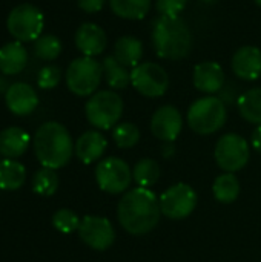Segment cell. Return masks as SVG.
<instances>
[{"instance_id":"cell-12","label":"cell","mask_w":261,"mask_h":262,"mask_svg":"<svg viewBox=\"0 0 261 262\" xmlns=\"http://www.w3.org/2000/svg\"><path fill=\"white\" fill-rule=\"evenodd\" d=\"M77 232L80 239L88 247L98 252L109 249L115 239V232L111 221L103 216H92V215L85 216L80 221Z\"/></svg>"},{"instance_id":"cell-28","label":"cell","mask_w":261,"mask_h":262,"mask_svg":"<svg viewBox=\"0 0 261 262\" xmlns=\"http://www.w3.org/2000/svg\"><path fill=\"white\" fill-rule=\"evenodd\" d=\"M58 189V177L54 169L42 167L32 180V190L42 196H51Z\"/></svg>"},{"instance_id":"cell-13","label":"cell","mask_w":261,"mask_h":262,"mask_svg":"<svg viewBox=\"0 0 261 262\" xmlns=\"http://www.w3.org/2000/svg\"><path fill=\"white\" fill-rule=\"evenodd\" d=\"M183 129V117L175 106L166 104L158 107L151 118V132L155 138L172 143Z\"/></svg>"},{"instance_id":"cell-33","label":"cell","mask_w":261,"mask_h":262,"mask_svg":"<svg viewBox=\"0 0 261 262\" xmlns=\"http://www.w3.org/2000/svg\"><path fill=\"white\" fill-rule=\"evenodd\" d=\"M188 0H155V8L160 15L165 17H177L186 8Z\"/></svg>"},{"instance_id":"cell-21","label":"cell","mask_w":261,"mask_h":262,"mask_svg":"<svg viewBox=\"0 0 261 262\" xmlns=\"http://www.w3.org/2000/svg\"><path fill=\"white\" fill-rule=\"evenodd\" d=\"M114 57L126 68L134 69L142 63L143 58V43L132 37V35H123L115 41L114 46Z\"/></svg>"},{"instance_id":"cell-31","label":"cell","mask_w":261,"mask_h":262,"mask_svg":"<svg viewBox=\"0 0 261 262\" xmlns=\"http://www.w3.org/2000/svg\"><path fill=\"white\" fill-rule=\"evenodd\" d=\"M80 221L82 220H78L75 212H72L69 209H60L52 216V226L62 233H72V232L78 230Z\"/></svg>"},{"instance_id":"cell-20","label":"cell","mask_w":261,"mask_h":262,"mask_svg":"<svg viewBox=\"0 0 261 262\" xmlns=\"http://www.w3.org/2000/svg\"><path fill=\"white\" fill-rule=\"evenodd\" d=\"M28 63V51L22 41H9L0 48V72L15 75L25 69Z\"/></svg>"},{"instance_id":"cell-17","label":"cell","mask_w":261,"mask_h":262,"mask_svg":"<svg viewBox=\"0 0 261 262\" xmlns=\"http://www.w3.org/2000/svg\"><path fill=\"white\" fill-rule=\"evenodd\" d=\"M194 86L208 95L217 94L225 88L223 68L215 61H203L194 68Z\"/></svg>"},{"instance_id":"cell-23","label":"cell","mask_w":261,"mask_h":262,"mask_svg":"<svg viewBox=\"0 0 261 262\" xmlns=\"http://www.w3.org/2000/svg\"><path fill=\"white\" fill-rule=\"evenodd\" d=\"M237 107L246 121L261 126V88L243 92L237 100Z\"/></svg>"},{"instance_id":"cell-8","label":"cell","mask_w":261,"mask_h":262,"mask_svg":"<svg viewBox=\"0 0 261 262\" xmlns=\"http://www.w3.org/2000/svg\"><path fill=\"white\" fill-rule=\"evenodd\" d=\"M132 180V170L122 158H105L95 167V181L98 187L106 193L118 195L128 192Z\"/></svg>"},{"instance_id":"cell-35","label":"cell","mask_w":261,"mask_h":262,"mask_svg":"<svg viewBox=\"0 0 261 262\" xmlns=\"http://www.w3.org/2000/svg\"><path fill=\"white\" fill-rule=\"evenodd\" d=\"M251 144H252V147H254L257 152H260L261 154V126H257V127L254 129V132H252V135H251Z\"/></svg>"},{"instance_id":"cell-15","label":"cell","mask_w":261,"mask_h":262,"mask_svg":"<svg viewBox=\"0 0 261 262\" xmlns=\"http://www.w3.org/2000/svg\"><path fill=\"white\" fill-rule=\"evenodd\" d=\"M77 49L85 57H97L100 55L108 45V37L103 28H100L95 23H82L74 37Z\"/></svg>"},{"instance_id":"cell-22","label":"cell","mask_w":261,"mask_h":262,"mask_svg":"<svg viewBox=\"0 0 261 262\" xmlns=\"http://www.w3.org/2000/svg\"><path fill=\"white\" fill-rule=\"evenodd\" d=\"M26 180V169L15 160L5 158L0 161V189L17 190Z\"/></svg>"},{"instance_id":"cell-9","label":"cell","mask_w":261,"mask_h":262,"mask_svg":"<svg viewBox=\"0 0 261 262\" xmlns=\"http://www.w3.org/2000/svg\"><path fill=\"white\" fill-rule=\"evenodd\" d=\"M131 84L143 97L158 98L169 88V75L158 63L145 61L131 69Z\"/></svg>"},{"instance_id":"cell-27","label":"cell","mask_w":261,"mask_h":262,"mask_svg":"<svg viewBox=\"0 0 261 262\" xmlns=\"http://www.w3.org/2000/svg\"><path fill=\"white\" fill-rule=\"evenodd\" d=\"M160 175H162L160 164L152 158L140 160L135 164L134 170H132V178L137 183V186L138 187H146V189L157 184L158 180H160Z\"/></svg>"},{"instance_id":"cell-6","label":"cell","mask_w":261,"mask_h":262,"mask_svg":"<svg viewBox=\"0 0 261 262\" xmlns=\"http://www.w3.org/2000/svg\"><path fill=\"white\" fill-rule=\"evenodd\" d=\"M102 77V64L95 58L83 55L69 63L66 69V86L78 97H91L100 86Z\"/></svg>"},{"instance_id":"cell-26","label":"cell","mask_w":261,"mask_h":262,"mask_svg":"<svg viewBox=\"0 0 261 262\" xmlns=\"http://www.w3.org/2000/svg\"><path fill=\"white\" fill-rule=\"evenodd\" d=\"M212 192L218 203L231 204L240 195V181L234 173H229V172L222 173L220 177L215 178L212 184Z\"/></svg>"},{"instance_id":"cell-19","label":"cell","mask_w":261,"mask_h":262,"mask_svg":"<svg viewBox=\"0 0 261 262\" xmlns=\"http://www.w3.org/2000/svg\"><path fill=\"white\" fill-rule=\"evenodd\" d=\"M31 138L26 130L11 126L0 132V154L5 158L15 160L22 157L29 147Z\"/></svg>"},{"instance_id":"cell-18","label":"cell","mask_w":261,"mask_h":262,"mask_svg":"<svg viewBox=\"0 0 261 262\" xmlns=\"http://www.w3.org/2000/svg\"><path fill=\"white\" fill-rule=\"evenodd\" d=\"M106 147L108 141L103 134H100L98 130H88L77 138L74 152L82 163L91 164L105 154Z\"/></svg>"},{"instance_id":"cell-16","label":"cell","mask_w":261,"mask_h":262,"mask_svg":"<svg viewBox=\"0 0 261 262\" xmlns=\"http://www.w3.org/2000/svg\"><path fill=\"white\" fill-rule=\"evenodd\" d=\"M234 74L245 81H255L261 77V51L257 46H242L232 57Z\"/></svg>"},{"instance_id":"cell-1","label":"cell","mask_w":261,"mask_h":262,"mask_svg":"<svg viewBox=\"0 0 261 262\" xmlns=\"http://www.w3.org/2000/svg\"><path fill=\"white\" fill-rule=\"evenodd\" d=\"M162 209L157 195L146 187H135L122 196L117 206L120 226L131 235L142 236L154 230L160 221Z\"/></svg>"},{"instance_id":"cell-30","label":"cell","mask_w":261,"mask_h":262,"mask_svg":"<svg viewBox=\"0 0 261 262\" xmlns=\"http://www.w3.org/2000/svg\"><path fill=\"white\" fill-rule=\"evenodd\" d=\"M112 138L117 147L120 149H131L140 140V130L134 123H120L112 130Z\"/></svg>"},{"instance_id":"cell-34","label":"cell","mask_w":261,"mask_h":262,"mask_svg":"<svg viewBox=\"0 0 261 262\" xmlns=\"http://www.w3.org/2000/svg\"><path fill=\"white\" fill-rule=\"evenodd\" d=\"M106 0H77V5L82 11L88 14H95L103 9Z\"/></svg>"},{"instance_id":"cell-11","label":"cell","mask_w":261,"mask_h":262,"mask_svg":"<svg viewBox=\"0 0 261 262\" xmlns=\"http://www.w3.org/2000/svg\"><path fill=\"white\" fill-rule=\"evenodd\" d=\"M158 200L162 215L169 220H183L195 210L198 196L189 184L178 183L166 189Z\"/></svg>"},{"instance_id":"cell-10","label":"cell","mask_w":261,"mask_h":262,"mask_svg":"<svg viewBox=\"0 0 261 262\" xmlns=\"http://www.w3.org/2000/svg\"><path fill=\"white\" fill-rule=\"evenodd\" d=\"M215 161L217 164L229 172L234 173L242 170L249 161V144L248 141L238 134H225L215 144Z\"/></svg>"},{"instance_id":"cell-24","label":"cell","mask_w":261,"mask_h":262,"mask_svg":"<svg viewBox=\"0 0 261 262\" xmlns=\"http://www.w3.org/2000/svg\"><path fill=\"white\" fill-rule=\"evenodd\" d=\"M103 75L109 88L112 89H125L131 84V71L123 66L114 55H109L102 63Z\"/></svg>"},{"instance_id":"cell-32","label":"cell","mask_w":261,"mask_h":262,"mask_svg":"<svg viewBox=\"0 0 261 262\" xmlns=\"http://www.w3.org/2000/svg\"><path fill=\"white\" fill-rule=\"evenodd\" d=\"M60 80H62V71L55 64L43 66L37 75V83L42 89H54L60 83Z\"/></svg>"},{"instance_id":"cell-14","label":"cell","mask_w":261,"mask_h":262,"mask_svg":"<svg viewBox=\"0 0 261 262\" xmlns=\"http://www.w3.org/2000/svg\"><path fill=\"white\" fill-rule=\"evenodd\" d=\"M5 101L8 109L18 117L29 115L35 111L38 104L37 92L28 83H12L5 92Z\"/></svg>"},{"instance_id":"cell-29","label":"cell","mask_w":261,"mask_h":262,"mask_svg":"<svg viewBox=\"0 0 261 262\" xmlns=\"http://www.w3.org/2000/svg\"><path fill=\"white\" fill-rule=\"evenodd\" d=\"M62 52V41L52 34H42L34 41V54L45 61L55 60Z\"/></svg>"},{"instance_id":"cell-3","label":"cell","mask_w":261,"mask_h":262,"mask_svg":"<svg viewBox=\"0 0 261 262\" xmlns=\"http://www.w3.org/2000/svg\"><path fill=\"white\" fill-rule=\"evenodd\" d=\"M152 45L160 58L178 61L192 49L191 28L180 15H160L152 25Z\"/></svg>"},{"instance_id":"cell-2","label":"cell","mask_w":261,"mask_h":262,"mask_svg":"<svg viewBox=\"0 0 261 262\" xmlns=\"http://www.w3.org/2000/svg\"><path fill=\"white\" fill-rule=\"evenodd\" d=\"M74 143L68 129L57 123H43L34 135V152L43 167L60 169L66 166L74 154Z\"/></svg>"},{"instance_id":"cell-25","label":"cell","mask_w":261,"mask_h":262,"mask_svg":"<svg viewBox=\"0 0 261 262\" xmlns=\"http://www.w3.org/2000/svg\"><path fill=\"white\" fill-rule=\"evenodd\" d=\"M112 12L126 20H142L148 15L151 0H108Z\"/></svg>"},{"instance_id":"cell-4","label":"cell","mask_w":261,"mask_h":262,"mask_svg":"<svg viewBox=\"0 0 261 262\" xmlns=\"http://www.w3.org/2000/svg\"><path fill=\"white\" fill-rule=\"evenodd\" d=\"M228 118L226 104L222 98L208 95L195 100L186 115L188 126L198 135H211L220 130Z\"/></svg>"},{"instance_id":"cell-7","label":"cell","mask_w":261,"mask_h":262,"mask_svg":"<svg viewBox=\"0 0 261 262\" xmlns=\"http://www.w3.org/2000/svg\"><path fill=\"white\" fill-rule=\"evenodd\" d=\"M45 26V17L42 11L31 5V3H22L15 6L8 18H6V28L9 34L17 41H35Z\"/></svg>"},{"instance_id":"cell-5","label":"cell","mask_w":261,"mask_h":262,"mask_svg":"<svg viewBox=\"0 0 261 262\" xmlns=\"http://www.w3.org/2000/svg\"><path fill=\"white\" fill-rule=\"evenodd\" d=\"M123 100L114 91H98L92 94L85 106L88 121L102 130L115 127L123 115Z\"/></svg>"},{"instance_id":"cell-36","label":"cell","mask_w":261,"mask_h":262,"mask_svg":"<svg viewBox=\"0 0 261 262\" xmlns=\"http://www.w3.org/2000/svg\"><path fill=\"white\" fill-rule=\"evenodd\" d=\"M254 2H255V3H257L258 6H261V0H254Z\"/></svg>"}]
</instances>
